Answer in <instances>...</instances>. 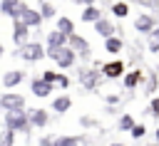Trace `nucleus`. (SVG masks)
<instances>
[{
    "label": "nucleus",
    "instance_id": "nucleus-9",
    "mask_svg": "<svg viewBox=\"0 0 159 146\" xmlns=\"http://www.w3.org/2000/svg\"><path fill=\"white\" fill-rule=\"evenodd\" d=\"M99 74H102L104 79H119V77L124 74V62H122V59L104 62V64L99 67Z\"/></svg>",
    "mask_w": 159,
    "mask_h": 146
},
{
    "label": "nucleus",
    "instance_id": "nucleus-6",
    "mask_svg": "<svg viewBox=\"0 0 159 146\" xmlns=\"http://www.w3.org/2000/svg\"><path fill=\"white\" fill-rule=\"evenodd\" d=\"M77 79H80V84H82L87 92H94V89L99 87V82H102V74H99V69L82 67V69L77 72Z\"/></svg>",
    "mask_w": 159,
    "mask_h": 146
},
{
    "label": "nucleus",
    "instance_id": "nucleus-24",
    "mask_svg": "<svg viewBox=\"0 0 159 146\" xmlns=\"http://www.w3.org/2000/svg\"><path fill=\"white\" fill-rule=\"evenodd\" d=\"M137 121H134V116L132 114H122L119 116V121H117V129L119 131H132V126H134Z\"/></svg>",
    "mask_w": 159,
    "mask_h": 146
},
{
    "label": "nucleus",
    "instance_id": "nucleus-32",
    "mask_svg": "<svg viewBox=\"0 0 159 146\" xmlns=\"http://www.w3.org/2000/svg\"><path fill=\"white\" fill-rule=\"evenodd\" d=\"M60 89H70V77H65V74H60L57 77V82H55Z\"/></svg>",
    "mask_w": 159,
    "mask_h": 146
},
{
    "label": "nucleus",
    "instance_id": "nucleus-2",
    "mask_svg": "<svg viewBox=\"0 0 159 146\" xmlns=\"http://www.w3.org/2000/svg\"><path fill=\"white\" fill-rule=\"evenodd\" d=\"M45 57H50L60 69H70V67H75V62H77V54L65 45V47H60V49H45Z\"/></svg>",
    "mask_w": 159,
    "mask_h": 146
},
{
    "label": "nucleus",
    "instance_id": "nucleus-4",
    "mask_svg": "<svg viewBox=\"0 0 159 146\" xmlns=\"http://www.w3.org/2000/svg\"><path fill=\"white\" fill-rule=\"evenodd\" d=\"M15 20H20L25 27H30V30H37L40 25H42V17H40V12L35 10V7H30L27 2H20L17 5V17Z\"/></svg>",
    "mask_w": 159,
    "mask_h": 146
},
{
    "label": "nucleus",
    "instance_id": "nucleus-30",
    "mask_svg": "<svg viewBox=\"0 0 159 146\" xmlns=\"http://www.w3.org/2000/svg\"><path fill=\"white\" fill-rule=\"evenodd\" d=\"M80 126H82V129H94L97 121H94L92 116H80Z\"/></svg>",
    "mask_w": 159,
    "mask_h": 146
},
{
    "label": "nucleus",
    "instance_id": "nucleus-23",
    "mask_svg": "<svg viewBox=\"0 0 159 146\" xmlns=\"http://www.w3.org/2000/svg\"><path fill=\"white\" fill-rule=\"evenodd\" d=\"M139 82H142V72H139V69H134V72L124 74V87H127V89H134Z\"/></svg>",
    "mask_w": 159,
    "mask_h": 146
},
{
    "label": "nucleus",
    "instance_id": "nucleus-3",
    "mask_svg": "<svg viewBox=\"0 0 159 146\" xmlns=\"http://www.w3.org/2000/svg\"><path fill=\"white\" fill-rule=\"evenodd\" d=\"M15 57H20V59H25V62H40V59H45V47L40 45V42H35V40H30V42H25L22 47H17L15 49Z\"/></svg>",
    "mask_w": 159,
    "mask_h": 146
},
{
    "label": "nucleus",
    "instance_id": "nucleus-1",
    "mask_svg": "<svg viewBox=\"0 0 159 146\" xmlns=\"http://www.w3.org/2000/svg\"><path fill=\"white\" fill-rule=\"evenodd\" d=\"M2 121H5V129L7 131L30 136V121H27V114L25 111H2Z\"/></svg>",
    "mask_w": 159,
    "mask_h": 146
},
{
    "label": "nucleus",
    "instance_id": "nucleus-27",
    "mask_svg": "<svg viewBox=\"0 0 159 146\" xmlns=\"http://www.w3.org/2000/svg\"><path fill=\"white\" fill-rule=\"evenodd\" d=\"M57 77H60V72H55V69H45V72L40 74V79H42V82H47V84H52V87H55Z\"/></svg>",
    "mask_w": 159,
    "mask_h": 146
},
{
    "label": "nucleus",
    "instance_id": "nucleus-22",
    "mask_svg": "<svg viewBox=\"0 0 159 146\" xmlns=\"http://www.w3.org/2000/svg\"><path fill=\"white\" fill-rule=\"evenodd\" d=\"M82 141V136H55V146H80Z\"/></svg>",
    "mask_w": 159,
    "mask_h": 146
},
{
    "label": "nucleus",
    "instance_id": "nucleus-35",
    "mask_svg": "<svg viewBox=\"0 0 159 146\" xmlns=\"http://www.w3.org/2000/svg\"><path fill=\"white\" fill-rule=\"evenodd\" d=\"M119 99H122L119 94H109V97H107V104H109V106H114V104H119Z\"/></svg>",
    "mask_w": 159,
    "mask_h": 146
},
{
    "label": "nucleus",
    "instance_id": "nucleus-31",
    "mask_svg": "<svg viewBox=\"0 0 159 146\" xmlns=\"http://www.w3.org/2000/svg\"><path fill=\"white\" fill-rule=\"evenodd\" d=\"M147 114L159 116V97H154V99H152V104H149V111H147Z\"/></svg>",
    "mask_w": 159,
    "mask_h": 146
},
{
    "label": "nucleus",
    "instance_id": "nucleus-14",
    "mask_svg": "<svg viewBox=\"0 0 159 146\" xmlns=\"http://www.w3.org/2000/svg\"><path fill=\"white\" fill-rule=\"evenodd\" d=\"M22 82H25V72H22V69H10V72L2 74V84H5L7 89H12V87H17V84H22Z\"/></svg>",
    "mask_w": 159,
    "mask_h": 146
},
{
    "label": "nucleus",
    "instance_id": "nucleus-12",
    "mask_svg": "<svg viewBox=\"0 0 159 146\" xmlns=\"http://www.w3.org/2000/svg\"><path fill=\"white\" fill-rule=\"evenodd\" d=\"M154 27H157V22H154V17H152V15H147V12H142V15L134 20V30H137V32H144V35H149Z\"/></svg>",
    "mask_w": 159,
    "mask_h": 146
},
{
    "label": "nucleus",
    "instance_id": "nucleus-36",
    "mask_svg": "<svg viewBox=\"0 0 159 146\" xmlns=\"http://www.w3.org/2000/svg\"><path fill=\"white\" fill-rule=\"evenodd\" d=\"M75 2H80V5H84V7H87V5H94L97 0H75Z\"/></svg>",
    "mask_w": 159,
    "mask_h": 146
},
{
    "label": "nucleus",
    "instance_id": "nucleus-21",
    "mask_svg": "<svg viewBox=\"0 0 159 146\" xmlns=\"http://www.w3.org/2000/svg\"><path fill=\"white\" fill-rule=\"evenodd\" d=\"M57 32H62L65 37H70L72 32H75V22L70 20V17H57V27H55Z\"/></svg>",
    "mask_w": 159,
    "mask_h": 146
},
{
    "label": "nucleus",
    "instance_id": "nucleus-15",
    "mask_svg": "<svg viewBox=\"0 0 159 146\" xmlns=\"http://www.w3.org/2000/svg\"><path fill=\"white\" fill-rule=\"evenodd\" d=\"M70 109H72V97L70 94H60V97L52 99V111L55 114H67Z\"/></svg>",
    "mask_w": 159,
    "mask_h": 146
},
{
    "label": "nucleus",
    "instance_id": "nucleus-8",
    "mask_svg": "<svg viewBox=\"0 0 159 146\" xmlns=\"http://www.w3.org/2000/svg\"><path fill=\"white\" fill-rule=\"evenodd\" d=\"M27 114V121H30V129H45L50 124V111L47 109H25Z\"/></svg>",
    "mask_w": 159,
    "mask_h": 146
},
{
    "label": "nucleus",
    "instance_id": "nucleus-28",
    "mask_svg": "<svg viewBox=\"0 0 159 146\" xmlns=\"http://www.w3.org/2000/svg\"><path fill=\"white\" fill-rule=\"evenodd\" d=\"M149 49L152 52H159V27H154L149 32Z\"/></svg>",
    "mask_w": 159,
    "mask_h": 146
},
{
    "label": "nucleus",
    "instance_id": "nucleus-13",
    "mask_svg": "<svg viewBox=\"0 0 159 146\" xmlns=\"http://www.w3.org/2000/svg\"><path fill=\"white\" fill-rule=\"evenodd\" d=\"M45 49H60V47H65L67 45V37L62 35V32H57V30H52V32H47L45 35Z\"/></svg>",
    "mask_w": 159,
    "mask_h": 146
},
{
    "label": "nucleus",
    "instance_id": "nucleus-19",
    "mask_svg": "<svg viewBox=\"0 0 159 146\" xmlns=\"http://www.w3.org/2000/svg\"><path fill=\"white\" fill-rule=\"evenodd\" d=\"M122 47H124L122 37H114V35H112V37H107V40H104V49H107L109 54H119V52H122Z\"/></svg>",
    "mask_w": 159,
    "mask_h": 146
},
{
    "label": "nucleus",
    "instance_id": "nucleus-16",
    "mask_svg": "<svg viewBox=\"0 0 159 146\" xmlns=\"http://www.w3.org/2000/svg\"><path fill=\"white\" fill-rule=\"evenodd\" d=\"M94 32L99 35V37H112L114 35V25H112V20H107V17H99L97 22H94Z\"/></svg>",
    "mask_w": 159,
    "mask_h": 146
},
{
    "label": "nucleus",
    "instance_id": "nucleus-39",
    "mask_svg": "<svg viewBox=\"0 0 159 146\" xmlns=\"http://www.w3.org/2000/svg\"><path fill=\"white\" fill-rule=\"evenodd\" d=\"M154 136H157V141H159V129H157V131H154Z\"/></svg>",
    "mask_w": 159,
    "mask_h": 146
},
{
    "label": "nucleus",
    "instance_id": "nucleus-37",
    "mask_svg": "<svg viewBox=\"0 0 159 146\" xmlns=\"http://www.w3.org/2000/svg\"><path fill=\"white\" fill-rule=\"evenodd\" d=\"M2 54H5V47H2V42H0V57H2Z\"/></svg>",
    "mask_w": 159,
    "mask_h": 146
},
{
    "label": "nucleus",
    "instance_id": "nucleus-26",
    "mask_svg": "<svg viewBox=\"0 0 159 146\" xmlns=\"http://www.w3.org/2000/svg\"><path fill=\"white\" fill-rule=\"evenodd\" d=\"M0 146H15V134L7 131V129H2L0 131Z\"/></svg>",
    "mask_w": 159,
    "mask_h": 146
},
{
    "label": "nucleus",
    "instance_id": "nucleus-34",
    "mask_svg": "<svg viewBox=\"0 0 159 146\" xmlns=\"http://www.w3.org/2000/svg\"><path fill=\"white\" fill-rule=\"evenodd\" d=\"M154 87H157V77L152 74V77H149V82H147V94H152V92H154Z\"/></svg>",
    "mask_w": 159,
    "mask_h": 146
},
{
    "label": "nucleus",
    "instance_id": "nucleus-7",
    "mask_svg": "<svg viewBox=\"0 0 159 146\" xmlns=\"http://www.w3.org/2000/svg\"><path fill=\"white\" fill-rule=\"evenodd\" d=\"M67 47L75 52V54H80L82 59H89L92 57V49H89V42L82 37V35H77V32H72L70 37H67Z\"/></svg>",
    "mask_w": 159,
    "mask_h": 146
},
{
    "label": "nucleus",
    "instance_id": "nucleus-5",
    "mask_svg": "<svg viewBox=\"0 0 159 146\" xmlns=\"http://www.w3.org/2000/svg\"><path fill=\"white\" fill-rule=\"evenodd\" d=\"M25 104H27V99H25L22 94H17V92H5V94H0V106H2V111H25Z\"/></svg>",
    "mask_w": 159,
    "mask_h": 146
},
{
    "label": "nucleus",
    "instance_id": "nucleus-20",
    "mask_svg": "<svg viewBox=\"0 0 159 146\" xmlns=\"http://www.w3.org/2000/svg\"><path fill=\"white\" fill-rule=\"evenodd\" d=\"M37 12H40L42 20H52V17L57 15V7H55L52 2H47V0H40V10H37Z\"/></svg>",
    "mask_w": 159,
    "mask_h": 146
},
{
    "label": "nucleus",
    "instance_id": "nucleus-29",
    "mask_svg": "<svg viewBox=\"0 0 159 146\" xmlns=\"http://www.w3.org/2000/svg\"><path fill=\"white\" fill-rule=\"evenodd\" d=\"M129 134H132V139H144V134H147V129H144V124H134Z\"/></svg>",
    "mask_w": 159,
    "mask_h": 146
},
{
    "label": "nucleus",
    "instance_id": "nucleus-11",
    "mask_svg": "<svg viewBox=\"0 0 159 146\" xmlns=\"http://www.w3.org/2000/svg\"><path fill=\"white\" fill-rule=\"evenodd\" d=\"M12 42H15L17 47H22L25 42H30V27H25L20 20L12 22Z\"/></svg>",
    "mask_w": 159,
    "mask_h": 146
},
{
    "label": "nucleus",
    "instance_id": "nucleus-17",
    "mask_svg": "<svg viewBox=\"0 0 159 146\" xmlns=\"http://www.w3.org/2000/svg\"><path fill=\"white\" fill-rule=\"evenodd\" d=\"M22 0H0V15H5V17H17V5H20Z\"/></svg>",
    "mask_w": 159,
    "mask_h": 146
},
{
    "label": "nucleus",
    "instance_id": "nucleus-10",
    "mask_svg": "<svg viewBox=\"0 0 159 146\" xmlns=\"http://www.w3.org/2000/svg\"><path fill=\"white\" fill-rule=\"evenodd\" d=\"M50 92H55L52 84L42 82L40 77H32V79H30V94H32V97H37V99H47Z\"/></svg>",
    "mask_w": 159,
    "mask_h": 146
},
{
    "label": "nucleus",
    "instance_id": "nucleus-33",
    "mask_svg": "<svg viewBox=\"0 0 159 146\" xmlns=\"http://www.w3.org/2000/svg\"><path fill=\"white\" fill-rule=\"evenodd\" d=\"M40 146H55V136H52V134L40 136Z\"/></svg>",
    "mask_w": 159,
    "mask_h": 146
},
{
    "label": "nucleus",
    "instance_id": "nucleus-18",
    "mask_svg": "<svg viewBox=\"0 0 159 146\" xmlns=\"http://www.w3.org/2000/svg\"><path fill=\"white\" fill-rule=\"evenodd\" d=\"M99 17H102V10H99V7H94V5H87V7L82 10V15H80V20H82V22H92V25H94Z\"/></svg>",
    "mask_w": 159,
    "mask_h": 146
},
{
    "label": "nucleus",
    "instance_id": "nucleus-38",
    "mask_svg": "<svg viewBox=\"0 0 159 146\" xmlns=\"http://www.w3.org/2000/svg\"><path fill=\"white\" fill-rule=\"evenodd\" d=\"M109 146H124V144H119V141H114V144H109Z\"/></svg>",
    "mask_w": 159,
    "mask_h": 146
},
{
    "label": "nucleus",
    "instance_id": "nucleus-25",
    "mask_svg": "<svg viewBox=\"0 0 159 146\" xmlns=\"http://www.w3.org/2000/svg\"><path fill=\"white\" fill-rule=\"evenodd\" d=\"M112 15L114 17H127L129 15V5L127 2H114L112 5Z\"/></svg>",
    "mask_w": 159,
    "mask_h": 146
}]
</instances>
